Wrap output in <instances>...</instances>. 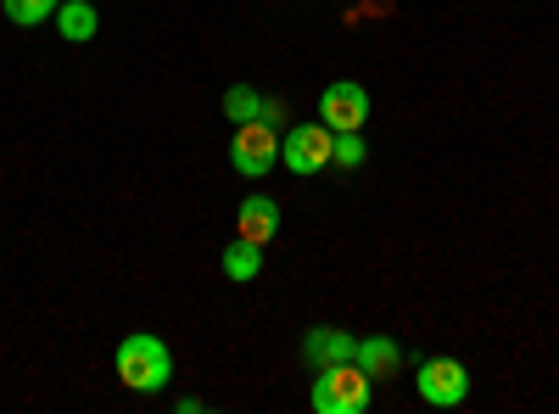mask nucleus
<instances>
[{
    "label": "nucleus",
    "instance_id": "6",
    "mask_svg": "<svg viewBox=\"0 0 559 414\" xmlns=\"http://www.w3.org/2000/svg\"><path fill=\"white\" fill-rule=\"evenodd\" d=\"M331 152H336V134L324 123H297V129H286V141H280V163L292 174H319L331 163Z\"/></svg>",
    "mask_w": 559,
    "mask_h": 414
},
{
    "label": "nucleus",
    "instance_id": "12",
    "mask_svg": "<svg viewBox=\"0 0 559 414\" xmlns=\"http://www.w3.org/2000/svg\"><path fill=\"white\" fill-rule=\"evenodd\" d=\"M0 7H7V17H12L17 28H39V23L57 17L62 0H0Z\"/></svg>",
    "mask_w": 559,
    "mask_h": 414
},
{
    "label": "nucleus",
    "instance_id": "14",
    "mask_svg": "<svg viewBox=\"0 0 559 414\" xmlns=\"http://www.w3.org/2000/svg\"><path fill=\"white\" fill-rule=\"evenodd\" d=\"M331 163H342V168H358V163H364V129L336 134V152H331Z\"/></svg>",
    "mask_w": 559,
    "mask_h": 414
},
{
    "label": "nucleus",
    "instance_id": "4",
    "mask_svg": "<svg viewBox=\"0 0 559 414\" xmlns=\"http://www.w3.org/2000/svg\"><path fill=\"white\" fill-rule=\"evenodd\" d=\"M414 387L431 409H459L464 398H471V370H464L459 358H426L414 370Z\"/></svg>",
    "mask_w": 559,
    "mask_h": 414
},
{
    "label": "nucleus",
    "instance_id": "10",
    "mask_svg": "<svg viewBox=\"0 0 559 414\" xmlns=\"http://www.w3.org/2000/svg\"><path fill=\"white\" fill-rule=\"evenodd\" d=\"M96 28H102V17H96V7H90V0H62V7H57V34H62L68 45L96 39Z\"/></svg>",
    "mask_w": 559,
    "mask_h": 414
},
{
    "label": "nucleus",
    "instance_id": "5",
    "mask_svg": "<svg viewBox=\"0 0 559 414\" xmlns=\"http://www.w3.org/2000/svg\"><path fill=\"white\" fill-rule=\"evenodd\" d=\"M319 123L331 129V134H353L369 123V90L353 84V79H336V84H324V96H319Z\"/></svg>",
    "mask_w": 559,
    "mask_h": 414
},
{
    "label": "nucleus",
    "instance_id": "7",
    "mask_svg": "<svg viewBox=\"0 0 559 414\" xmlns=\"http://www.w3.org/2000/svg\"><path fill=\"white\" fill-rule=\"evenodd\" d=\"M358 353V336L353 331H336V326H313L302 336V358H308V370H324V364H347Z\"/></svg>",
    "mask_w": 559,
    "mask_h": 414
},
{
    "label": "nucleus",
    "instance_id": "13",
    "mask_svg": "<svg viewBox=\"0 0 559 414\" xmlns=\"http://www.w3.org/2000/svg\"><path fill=\"white\" fill-rule=\"evenodd\" d=\"M258 107H263V96H258L252 84H229V90H224V118H229V123L258 118Z\"/></svg>",
    "mask_w": 559,
    "mask_h": 414
},
{
    "label": "nucleus",
    "instance_id": "2",
    "mask_svg": "<svg viewBox=\"0 0 559 414\" xmlns=\"http://www.w3.org/2000/svg\"><path fill=\"white\" fill-rule=\"evenodd\" d=\"M313 414H364L369 409V376L358 370V364H324V370H313Z\"/></svg>",
    "mask_w": 559,
    "mask_h": 414
},
{
    "label": "nucleus",
    "instance_id": "8",
    "mask_svg": "<svg viewBox=\"0 0 559 414\" xmlns=\"http://www.w3.org/2000/svg\"><path fill=\"white\" fill-rule=\"evenodd\" d=\"M236 236L252 241V247H269L280 236V202L274 197H247L241 213H236Z\"/></svg>",
    "mask_w": 559,
    "mask_h": 414
},
{
    "label": "nucleus",
    "instance_id": "11",
    "mask_svg": "<svg viewBox=\"0 0 559 414\" xmlns=\"http://www.w3.org/2000/svg\"><path fill=\"white\" fill-rule=\"evenodd\" d=\"M218 263H224L229 281H258V274H263V247H252V241H241V236H236V241L224 247V258H218Z\"/></svg>",
    "mask_w": 559,
    "mask_h": 414
},
{
    "label": "nucleus",
    "instance_id": "15",
    "mask_svg": "<svg viewBox=\"0 0 559 414\" xmlns=\"http://www.w3.org/2000/svg\"><path fill=\"white\" fill-rule=\"evenodd\" d=\"M258 118L280 129V123H286V102H280V96H263V107H258Z\"/></svg>",
    "mask_w": 559,
    "mask_h": 414
},
{
    "label": "nucleus",
    "instance_id": "1",
    "mask_svg": "<svg viewBox=\"0 0 559 414\" xmlns=\"http://www.w3.org/2000/svg\"><path fill=\"white\" fill-rule=\"evenodd\" d=\"M112 370H118V381H123L129 392H163V387H168V376H174V353H168V342H163V336L134 331V336H123V342H118Z\"/></svg>",
    "mask_w": 559,
    "mask_h": 414
},
{
    "label": "nucleus",
    "instance_id": "9",
    "mask_svg": "<svg viewBox=\"0 0 559 414\" xmlns=\"http://www.w3.org/2000/svg\"><path fill=\"white\" fill-rule=\"evenodd\" d=\"M353 364H358L369 381H386V376H403V347L392 336H369V342H358Z\"/></svg>",
    "mask_w": 559,
    "mask_h": 414
},
{
    "label": "nucleus",
    "instance_id": "3",
    "mask_svg": "<svg viewBox=\"0 0 559 414\" xmlns=\"http://www.w3.org/2000/svg\"><path fill=\"white\" fill-rule=\"evenodd\" d=\"M274 163H280V129L263 123V118L236 123V134H229V168L241 179H263Z\"/></svg>",
    "mask_w": 559,
    "mask_h": 414
}]
</instances>
